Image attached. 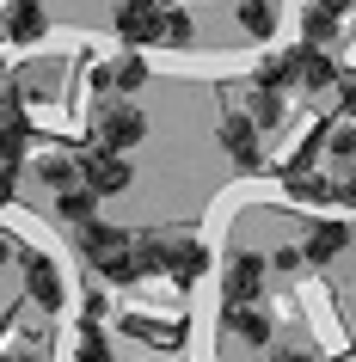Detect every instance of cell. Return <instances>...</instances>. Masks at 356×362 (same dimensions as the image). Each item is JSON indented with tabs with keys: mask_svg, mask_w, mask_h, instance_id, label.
<instances>
[{
	"mask_svg": "<svg viewBox=\"0 0 356 362\" xmlns=\"http://www.w3.org/2000/svg\"><path fill=\"white\" fill-rule=\"evenodd\" d=\"M31 172H38V178H43L56 197H62V191H74V185H86V178H80V160H68V153H43Z\"/></svg>",
	"mask_w": 356,
	"mask_h": 362,
	"instance_id": "ac0fdd59",
	"label": "cell"
},
{
	"mask_svg": "<svg viewBox=\"0 0 356 362\" xmlns=\"http://www.w3.org/2000/svg\"><path fill=\"white\" fill-rule=\"evenodd\" d=\"M344 252H350V228H344L338 215H319L314 228H307V240H301V258H307V264H314V270L338 264Z\"/></svg>",
	"mask_w": 356,
	"mask_h": 362,
	"instance_id": "52a82bcc",
	"label": "cell"
},
{
	"mask_svg": "<svg viewBox=\"0 0 356 362\" xmlns=\"http://www.w3.org/2000/svg\"><path fill=\"white\" fill-rule=\"evenodd\" d=\"M332 37H338V13H326V6H307V13H301V43L332 49Z\"/></svg>",
	"mask_w": 356,
	"mask_h": 362,
	"instance_id": "44dd1931",
	"label": "cell"
},
{
	"mask_svg": "<svg viewBox=\"0 0 356 362\" xmlns=\"http://www.w3.org/2000/svg\"><path fill=\"white\" fill-rule=\"evenodd\" d=\"M19 264H25V295H31L43 313H62V307H68V276H62V264L50 252H19Z\"/></svg>",
	"mask_w": 356,
	"mask_h": 362,
	"instance_id": "277c9868",
	"label": "cell"
},
{
	"mask_svg": "<svg viewBox=\"0 0 356 362\" xmlns=\"http://www.w3.org/2000/svg\"><path fill=\"white\" fill-rule=\"evenodd\" d=\"M142 135H148V117H142V105H130V98H117V105H98V117H93V148L130 153Z\"/></svg>",
	"mask_w": 356,
	"mask_h": 362,
	"instance_id": "7a4b0ae2",
	"label": "cell"
},
{
	"mask_svg": "<svg viewBox=\"0 0 356 362\" xmlns=\"http://www.w3.org/2000/svg\"><path fill=\"white\" fill-rule=\"evenodd\" d=\"M295 74H301V86H307V93H332L344 68L332 62V49H319V43H301V49H295Z\"/></svg>",
	"mask_w": 356,
	"mask_h": 362,
	"instance_id": "7c38bea8",
	"label": "cell"
},
{
	"mask_svg": "<svg viewBox=\"0 0 356 362\" xmlns=\"http://www.w3.org/2000/svg\"><path fill=\"white\" fill-rule=\"evenodd\" d=\"M0 68H6V49H0Z\"/></svg>",
	"mask_w": 356,
	"mask_h": 362,
	"instance_id": "836d02e7",
	"label": "cell"
},
{
	"mask_svg": "<svg viewBox=\"0 0 356 362\" xmlns=\"http://www.w3.org/2000/svg\"><path fill=\"white\" fill-rule=\"evenodd\" d=\"M252 86H277V93L301 86V74H295V49H289V56H264V62H258V74H252Z\"/></svg>",
	"mask_w": 356,
	"mask_h": 362,
	"instance_id": "ffe728a7",
	"label": "cell"
},
{
	"mask_svg": "<svg viewBox=\"0 0 356 362\" xmlns=\"http://www.w3.org/2000/svg\"><path fill=\"white\" fill-rule=\"evenodd\" d=\"M0 37H6V43L50 37V13H43V0H6V13H0Z\"/></svg>",
	"mask_w": 356,
	"mask_h": 362,
	"instance_id": "30bf717a",
	"label": "cell"
},
{
	"mask_svg": "<svg viewBox=\"0 0 356 362\" xmlns=\"http://www.w3.org/2000/svg\"><path fill=\"white\" fill-rule=\"evenodd\" d=\"M338 209H356V172L344 178V185H338Z\"/></svg>",
	"mask_w": 356,
	"mask_h": 362,
	"instance_id": "f1b7e54d",
	"label": "cell"
},
{
	"mask_svg": "<svg viewBox=\"0 0 356 362\" xmlns=\"http://www.w3.org/2000/svg\"><path fill=\"white\" fill-rule=\"evenodd\" d=\"M19 252H25V246H19V240H13L6 228H0V264H6V258H19Z\"/></svg>",
	"mask_w": 356,
	"mask_h": 362,
	"instance_id": "f546056e",
	"label": "cell"
},
{
	"mask_svg": "<svg viewBox=\"0 0 356 362\" xmlns=\"http://www.w3.org/2000/svg\"><path fill=\"white\" fill-rule=\"evenodd\" d=\"M172 264V240L166 233H135V270L142 276H166Z\"/></svg>",
	"mask_w": 356,
	"mask_h": 362,
	"instance_id": "e0dca14e",
	"label": "cell"
},
{
	"mask_svg": "<svg viewBox=\"0 0 356 362\" xmlns=\"http://www.w3.org/2000/svg\"><path fill=\"white\" fill-rule=\"evenodd\" d=\"M80 178H86L98 197H117V191H130V185H135L130 160L111 153V148H93V153H86V160H80Z\"/></svg>",
	"mask_w": 356,
	"mask_h": 362,
	"instance_id": "9c48e42d",
	"label": "cell"
},
{
	"mask_svg": "<svg viewBox=\"0 0 356 362\" xmlns=\"http://www.w3.org/2000/svg\"><path fill=\"white\" fill-rule=\"evenodd\" d=\"M98 203H105V197H98L93 185H74V191L56 197V215L68 221V228H86V221H98Z\"/></svg>",
	"mask_w": 356,
	"mask_h": 362,
	"instance_id": "2e32d148",
	"label": "cell"
},
{
	"mask_svg": "<svg viewBox=\"0 0 356 362\" xmlns=\"http://www.w3.org/2000/svg\"><path fill=\"white\" fill-rule=\"evenodd\" d=\"M160 19H166V6H154V0H117V37L142 49V43H160Z\"/></svg>",
	"mask_w": 356,
	"mask_h": 362,
	"instance_id": "8992f818",
	"label": "cell"
},
{
	"mask_svg": "<svg viewBox=\"0 0 356 362\" xmlns=\"http://www.w3.org/2000/svg\"><path fill=\"white\" fill-rule=\"evenodd\" d=\"M270 264H277V270H301L307 258H301V246H277V252H270Z\"/></svg>",
	"mask_w": 356,
	"mask_h": 362,
	"instance_id": "83f0119b",
	"label": "cell"
},
{
	"mask_svg": "<svg viewBox=\"0 0 356 362\" xmlns=\"http://www.w3.org/2000/svg\"><path fill=\"white\" fill-rule=\"evenodd\" d=\"M222 313H227V332L240 344H252V350L270 344V313H264V307H222Z\"/></svg>",
	"mask_w": 356,
	"mask_h": 362,
	"instance_id": "9a60e30c",
	"label": "cell"
},
{
	"mask_svg": "<svg viewBox=\"0 0 356 362\" xmlns=\"http://www.w3.org/2000/svg\"><path fill=\"white\" fill-rule=\"evenodd\" d=\"M258 135H264V129H258L246 111H227V117H222V135H215V141H222V153L234 160V172H258V166H264Z\"/></svg>",
	"mask_w": 356,
	"mask_h": 362,
	"instance_id": "5b68a950",
	"label": "cell"
},
{
	"mask_svg": "<svg viewBox=\"0 0 356 362\" xmlns=\"http://www.w3.org/2000/svg\"><path fill=\"white\" fill-rule=\"evenodd\" d=\"M270 362H314V356H307V350H277Z\"/></svg>",
	"mask_w": 356,
	"mask_h": 362,
	"instance_id": "d6a6232c",
	"label": "cell"
},
{
	"mask_svg": "<svg viewBox=\"0 0 356 362\" xmlns=\"http://www.w3.org/2000/svg\"><path fill=\"white\" fill-rule=\"evenodd\" d=\"M209 264H215V258H209L203 240H190V233H172V264H166L172 283H203V270H209Z\"/></svg>",
	"mask_w": 356,
	"mask_h": 362,
	"instance_id": "4fadbf2b",
	"label": "cell"
},
{
	"mask_svg": "<svg viewBox=\"0 0 356 362\" xmlns=\"http://www.w3.org/2000/svg\"><path fill=\"white\" fill-rule=\"evenodd\" d=\"M160 43H166V49H185V43H197V25H190V13L166 6V19H160Z\"/></svg>",
	"mask_w": 356,
	"mask_h": 362,
	"instance_id": "cb8c5ba5",
	"label": "cell"
},
{
	"mask_svg": "<svg viewBox=\"0 0 356 362\" xmlns=\"http://www.w3.org/2000/svg\"><path fill=\"white\" fill-rule=\"evenodd\" d=\"M264 276H270V258L234 252L227 270H222V307H258L264 301Z\"/></svg>",
	"mask_w": 356,
	"mask_h": 362,
	"instance_id": "3957f363",
	"label": "cell"
},
{
	"mask_svg": "<svg viewBox=\"0 0 356 362\" xmlns=\"http://www.w3.org/2000/svg\"><path fill=\"white\" fill-rule=\"evenodd\" d=\"M332 98H338V117H344V123H356V74H338Z\"/></svg>",
	"mask_w": 356,
	"mask_h": 362,
	"instance_id": "484cf974",
	"label": "cell"
},
{
	"mask_svg": "<svg viewBox=\"0 0 356 362\" xmlns=\"http://www.w3.org/2000/svg\"><path fill=\"white\" fill-rule=\"evenodd\" d=\"M246 117H252L258 129H277L282 117H289V111H282V93H277V86H252V98H246Z\"/></svg>",
	"mask_w": 356,
	"mask_h": 362,
	"instance_id": "d6986e66",
	"label": "cell"
},
{
	"mask_svg": "<svg viewBox=\"0 0 356 362\" xmlns=\"http://www.w3.org/2000/svg\"><path fill=\"white\" fill-rule=\"evenodd\" d=\"M74 240H80L86 264H93L105 283H142V270H135V233L130 228H117V221H86Z\"/></svg>",
	"mask_w": 356,
	"mask_h": 362,
	"instance_id": "6da1fadb",
	"label": "cell"
},
{
	"mask_svg": "<svg viewBox=\"0 0 356 362\" xmlns=\"http://www.w3.org/2000/svg\"><path fill=\"white\" fill-rule=\"evenodd\" d=\"M234 19H240V31H246L252 43H270L282 13H277V0H240V6H234Z\"/></svg>",
	"mask_w": 356,
	"mask_h": 362,
	"instance_id": "5bb4252c",
	"label": "cell"
},
{
	"mask_svg": "<svg viewBox=\"0 0 356 362\" xmlns=\"http://www.w3.org/2000/svg\"><path fill=\"white\" fill-rule=\"evenodd\" d=\"M277 185H282V197H289V203H307V209H338V185H332V178H319V172L282 166Z\"/></svg>",
	"mask_w": 356,
	"mask_h": 362,
	"instance_id": "8fae6325",
	"label": "cell"
},
{
	"mask_svg": "<svg viewBox=\"0 0 356 362\" xmlns=\"http://www.w3.org/2000/svg\"><path fill=\"white\" fill-rule=\"evenodd\" d=\"M111 86H117V93H142V86H148V62L135 56V49H130V56H117L111 62Z\"/></svg>",
	"mask_w": 356,
	"mask_h": 362,
	"instance_id": "7402d4cb",
	"label": "cell"
},
{
	"mask_svg": "<svg viewBox=\"0 0 356 362\" xmlns=\"http://www.w3.org/2000/svg\"><path fill=\"white\" fill-rule=\"evenodd\" d=\"M307 6H326V13H338V19L350 13V0H307Z\"/></svg>",
	"mask_w": 356,
	"mask_h": 362,
	"instance_id": "1f68e13d",
	"label": "cell"
},
{
	"mask_svg": "<svg viewBox=\"0 0 356 362\" xmlns=\"http://www.w3.org/2000/svg\"><path fill=\"white\" fill-rule=\"evenodd\" d=\"M332 153L344 166H356V123H332Z\"/></svg>",
	"mask_w": 356,
	"mask_h": 362,
	"instance_id": "d4e9b609",
	"label": "cell"
},
{
	"mask_svg": "<svg viewBox=\"0 0 356 362\" xmlns=\"http://www.w3.org/2000/svg\"><path fill=\"white\" fill-rule=\"evenodd\" d=\"M19 191V160H0V203H13Z\"/></svg>",
	"mask_w": 356,
	"mask_h": 362,
	"instance_id": "4316f807",
	"label": "cell"
},
{
	"mask_svg": "<svg viewBox=\"0 0 356 362\" xmlns=\"http://www.w3.org/2000/svg\"><path fill=\"white\" fill-rule=\"evenodd\" d=\"M74 362H111V338L98 332L93 320H80V344H74Z\"/></svg>",
	"mask_w": 356,
	"mask_h": 362,
	"instance_id": "603a6c76",
	"label": "cell"
},
{
	"mask_svg": "<svg viewBox=\"0 0 356 362\" xmlns=\"http://www.w3.org/2000/svg\"><path fill=\"white\" fill-rule=\"evenodd\" d=\"M31 148V117H25L19 86H0V160H25Z\"/></svg>",
	"mask_w": 356,
	"mask_h": 362,
	"instance_id": "ba28073f",
	"label": "cell"
},
{
	"mask_svg": "<svg viewBox=\"0 0 356 362\" xmlns=\"http://www.w3.org/2000/svg\"><path fill=\"white\" fill-rule=\"evenodd\" d=\"M0 362H50V356H43V350H6Z\"/></svg>",
	"mask_w": 356,
	"mask_h": 362,
	"instance_id": "4dcf8cb0",
	"label": "cell"
}]
</instances>
